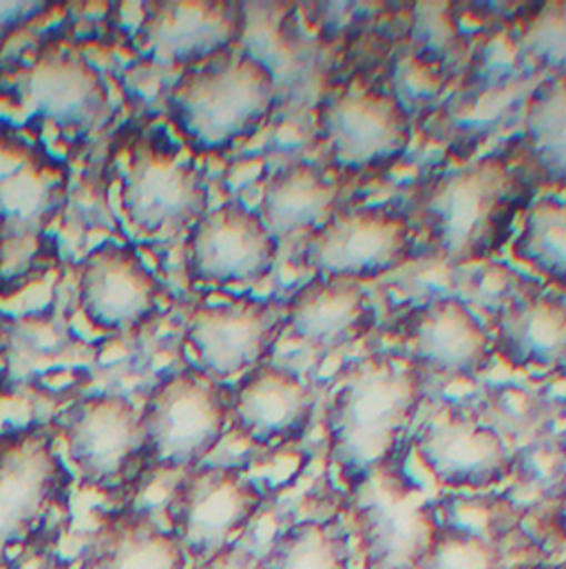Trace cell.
I'll return each instance as SVG.
<instances>
[{
    "mask_svg": "<svg viewBox=\"0 0 566 569\" xmlns=\"http://www.w3.org/2000/svg\"><path fill=\"white\" fill-rule=\"evenodd\" d=\"M534 198L536 184L512 153H492L421 180L405 216L445 264L469 267L503 251Z\"/></svg>",
    "mask_w": 566,
    "mask_h": 569,
    "instance_id": "cell-1",
    "label": "cell"
},
{
    "mask_svg": "<svg viewBox=\"0 0 566 569\" xmlns=\"http://www.w3.org/2000/svg\"><path fill=\"white\" fill-rule=\"evenodd\" d=\"M423 397L425 377L403 355L374 352L338 370L325 410V443L350 490L394 463Z\"/></svg>",
    "mask_w": 566,
    "mask_h": 569,
    "instance_id": "cell-2",
    "label": "cell"
},
{
    "mask_svg": "<svg viewBox=\"0 0 566 569\" xmlns=\"http://www.w3.org/2000/svg\"><path fill=\"white\" fill-rule=\"evenodd\" d=\"M275 102L273 69L244 51H226L186 69L166 100L180 138L198 153H224L251 140Z\"/></svg>",
    "mask_w": 566,
    "mask_h": 569,
    "instance_id": "cell-3",
    "label": "cell"
},
{
    "mask_svg": "<svg viewBox=\"0 0 566 569\" xmlns=\"http://www.w3.org/2000/svg\"><path fill=\"white\" fill-rule=\"evenodd\" d=\"M67 169L44 147L0 124V295L40 280L53 264L47 229L67 198Z\"/></svg>",
    "mask_w": 566,
    "mask_h": 569,
    "instance_id": "cell-4",
    "label": "cell"
},
{
    "mask_svg": "<svg viewBox=\"0 0 566 569\" xmlns=\"http://www.w3.org/2000/svg\"><path fill=\"white\" fill-rule=\"evenodd\" d=\"M316 133L323 167L347 182L398 164L412 144V118L396 93L354 76L321 100Z\"/></svg>",
    "mask_w": 566,
    "mask_h": 569,
    "instance_id": "cell-5",
    "label": "cell"
},
{
    "mask_svg": "<svg viewBox=\"0 0 566 569\" xmlns=\"http://www.w3.org/2000/svg\"><path fill=\"white\" fill-rule=\"evenodd\" d=\"M151 472H191L215 452L231 428V388L202 370L164 377L142 406Z\"/></svg>",
    "mask_w": 566,
    "mask_h": 569,
    "instance_id": "cell-6",
    "label": "cell"
},
{
    "mask_svg": "<svg viewBox=\"0 0 566 569\" xmlns=\"http://www.w3.org/2000/svg\"><path fill=\"white\" fill-rule=\"evenodd\" d=\"M55 437L47 426L0 435V569L31 548L67 506L71 475Z\"/></svg>",
    "mask_w": 566,
    "mask_h": 569,
    "instance_id": "cell-7",
    "label": "cell"
},
{
    "mask_svg": "<svg viewBox=\"0 0 566 569\" xmlns=\"http://www.w3.org/2000/svg\"><path fill=\"white\" fill-rule=\"evenodd\" d=\"M416 233L394 207H350L305 236L299 267L312 278L334 282H374L414 260Z\"/></svg>",
    "mask_w": 566,
    "mask_h": 569,
    "instance_id": "cell-8",
    "label": "cell"
},
{
    "mask_svg": "<svg viewBox=\"0 0 566 569\" xmlns=\"http://www.w3.org/2000/svg\"><path fill=\"white\" fill-rule=\"evenodd\" d=\"M264 506V490L242 468L200 466L175 486L166 519L191 566H198L240 543Z\"/></svg>",
    "mask_w": 566,
    "mask_h": 569,
    "instance_id": "cell-9",
    "label": "cell"
},
{
    "mask_svg": "<svg viewBox=\"0 0 566 569\" xmlns=\"http://www.w3.org/2000/svg\"><path fill=\"white\" fill-rule=\"evenodd\" d=\"M60 435L75 475L102 495H122L151 472L142 412L124 397L80 399L69 408Z\"/></svg>",
    "mask_w": 566,
    "mask_h": 569,
    "instance_id": "cell-10",
    "label": "cell"
},
{
    "mask_svg": "<svg viewBox=\"0 0 566 569\" xmlns=\"http://www.w3.org/2000/svg\"><path fill=\"white\" fill-rule=\"evenodd\" d=\"M412 450L429 477L456 495H481L516 472V455L503 432L452 403L432 410L412 437Z\"/></svg>",
    "mask_w": 566,
    "mask_h": 569,
    "instance_id": "cell-11",
    "label": "cell"
},
{
    "mask_svg": "<svg viewBox=\"0 0 566 569\" xmlns=\"http://www.w3.org/2000/svg\"><path fill=\"white\" fill-rule=\"evenodd\" d=\"M352 537L361 569H421L438 508L381 470L352 490Z\"/></svg>",
    "mask_w": 566,
    "mask_h": 569,
    "instance_id": "cell-12",
    "label": "cell"
},
{
    "mask_svg": "<svg viewBox=\"0 0 566 569\" xmlns=\"http://www.w3.org/2000/svg\"><path fill=\"white\" fill-rule=\"evenodd\" d=\"M285 335V301L260 297H231L198 303L184 330L195 368L226 383L269 361Z\"/></svg>",
    "mask_w": 566,
    "mask_h": 569,
    "instance_id": "cell-13",
    "label": "cell"
},
{
    "mask_svg": "<svg viewBox=\"0 0 566 569\" xmlns=\"http://www.w3.org/2000/svg\"><path fill=\"white\" fill-rule=\"evenodd\" d=\"M127 222L146 238H169L189 229L206 213L209 191L202 171L178 151L142 138L129 151L122 189Z\"/></svg>",
    "mask_w": 566,
    "mask_h": 569,
    "instance_id": "cell-14",
    "label": "cell"
},
{
    "mask_svg": "<svg viewBox=\"0 0 566 569\" xmlns=\"http://www.w3.org/2000/svg\"><path fill=\"white\" fill-rule=\"evenodd\" d=\"M280 244L257 211L226 202L191 227L184 244L186 278L211 288L264 284L277 267Z\"/></svg>",
    "mask_w": 566,
    "mask_h": 569,
    "instance_id": "cell-15",
    "label": "cell"
},
{
    "mask_svg": "<svg viewBox=\"0 0 566 569\" xmlns=\"http://www.w3.org/2000/svg\"><path fill=\"white\" fill-rule=\"evenodd\" d=\"M407 357L423 377L476 379L494 357L492 337L478 315L458 297H438L407 310L396 323Z\"/></svg>",
    "mask_w": 566,
    "mask_h": 569,
    "instance_id": "cell-16",
    "label": "cell"
},
{
    "mask_svg": "<svg viewBox=\"0 0 566 569\" xmlns=\"http://www.w3.org/2000/svg\"><path fill=\"white\" fill-rule=\"evenodd\" d=\"M240 2H149L138 29L142 53L164 67H198L242 38Z\"/></svg>",
    "mask_w": 566,
    "mask_h": 569,
    "instance_id": "cell-17",
    "label": "cell"
},
{
    "mask_svg": "<svg viewBox=\"0 0 566 569\" xmlns=\"http://www.w3.org/2000/svg\"><path fill=\"white\" fill-rule=\"evenodd\" d=\"M316 397L294 370L264 361L231 388V428L251 446L283 450L312 423Z\"/></svg>",
    "mask_w": 566,
    "mask_h": 569,
    "instance_id": "cell-18",
    "label": "cell"
},
{
    "mask_svg": "<svg viewBox=\"0 0 566 569\" xmlns=\"http://www.w3.org/2000/svg\"><path fill=\"white\" fill-rule=\"evenodd\" d=\"M78 306L93 328L127 332L158 312L160 284L131 247L102 244L78 269Z\"/></svg>",
    "mask_w": 566,
    "mask_h": 569,
    "instance_id": "cell-19",
    "label": "cell"
},
{
    "mask_svg": "<svg viewBox=\"0 0 566 569\" xmlns=\"http://www.w3.org/2000/svg\"><path fill=\"white\" fill-rule=\"evenodd\" d=\"M494 355L512 370H566V301L543 288L501 303L485 323Z\"/></svg>",
    "mask_w": 566,
    "mask_h": 569,
    "instance_id": "cell-20",
    "label": "cell"
},
{
    "mask_svg": "<svg viewBox=\"0 0 566 569\" xmlns=\"http://www.w3.org/2000/svg\"><path fill=\"white\" fill-rule=\"evenodd\" d=\"M378 321L363 284L312 278L285 299V332L316 355L365 339Z\"/></svg>",
    "mask_w": 566,
    "mask_h": 569,
    "instance_id": "cell-21",
    "label": "cell"
},
{
    "mask_svg": "<svg viewBox=\"0 0 566 569\" xmlns=\"http://www.w3.org/2000/svg\"><path fill=\"white\" fill-rule=\"evenodd\" d=\"M18 93L24 109L73 133L95 129L109 111L100 73L73 53H40L20 73Z\"/></svg>",
    "mask_w": 566,
    "mask_h": 569,
    "instance_id": "cell-22",
    "label": "cell"
},
{
    "mask_svg": "<svg viewBox=\"0 0 566 569\" xmlns=\"http://www.w3.org/2000/svg\"><path fill=\"white\" fill-rule=\"evenodd\" d=\"M345 182L323 164L305 160L277 169L262 191L260 216L282 242L290 236H310L343 209Z\"/></svg>",
    "mask_w": 566,
    "mask_h": 569,
    "instance_id": "cell-23",
    "label": "cell"
},
{
    "mask_svg": "<svg viewBox=\"0 0 566 569\" xmlns=\"http://www.w3.org/2000/svg\"><path fill=\"white\" fill-rule=\"evenodd\" d=\"M191 561L169 528L151 515L120 510L98 528L84 569H191Z\"/></svg>",
    "mask_w": 566,
    "mask_h": 569,
    "instance_id": "cell-24",
    "label": "cell"
},
{
    "mask_svg": "<svg viewBox=\"0 0 566 569\" xmlns=\"http://www.w3.org/2000/svg\"><path fill=\"white\" fill-rule=\"evenodd\" d=\"M518 144L509 153L534 184L566 189V71L529 96Z\"/></svg>",
    "mask_w": 566,
    "mask_h": 569,
    "instance_id": "cell-25",
    "label": "cell"
},
{
    "mask_svg": "<svg viewBox=\"0 0 566 569\" xmlns=\"http://www.w3.org/2000/svg\"><path fill=\"white\" fill-rule=\"evenodd\" d=\"M514 258L566 292V200H534L512 244Z\"/></svg>",
    "mask_w": 566,
    "mask_h": 569,
    "instance_id": "cell-26",
    "label": "cell"
},
{
    "mask_svg": "<svg viewBox=\"0 0 566 569\" xmlns=\"http://www.w3.org/2000/svg\"><path fill=\"white\" fill-rule=\"evenodd\" d=\"M347 532L327 519H305L275 539L271 569H354Z\"/></svg>",
    "mask_w": 566,
    "mask_h": 569,
    "instance_id": "cell-27",
    "label": "cell"
},
{
    "mask_svg": "<svg viewBox=\"0 0 566 569\" xmlns=\"http://www.w3.org/2000/svg\"><path fill=\"white\" fill-rule=\"evenodd\" d=\"M505 552L492 532L465 523H443L425 555L421 569H503Z\"/></svg>",
    "mask_w": 566,
    "mask_h": 569,
    "instance_id": "cell-28",
    "label": "cell"
},
{
    "mask_svg": "<svg viewBox=\"0 0 566 569\" xmlns=\"http://www.w3.org/2000/svg\"><path fill=\"white\" fill-rule=\"evenodd\" d=\"M191 569H271V563L266 555H257L255 550L235 543Z\"/></svg>",
    "mask_w": 566,
    "mask_h": 569,
    "instance_id": "cell-29",
    "label": "cell"
},
{
    "mask_svg": "<svg viewBox=\"0 0 566 569\" xmlns=\"http://www.w3.org/2000/svg\"><path fill=\"white\" fill-rule=\"evenodd\" d=\"M4 348H7V330H4V326L0 321V355L4 352Z\"/></svg>",
    "mask_w": 566,
    "mask_h": 569,
    "instance_id": "cell-30",
    "label": "cell"
}]
</instances>
